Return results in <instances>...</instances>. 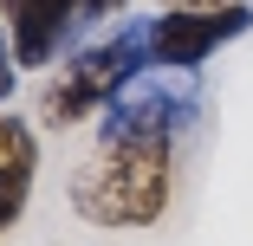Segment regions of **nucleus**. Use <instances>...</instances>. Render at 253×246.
Here are the masks:
<instances>
[{"label":"nucleus","mask_w":253,"mask_h":246,"mask_svg":"<svg viewBox=\"0 0 253 246\" xmlns=\"http://www.w3.org/2000/svg\"><path fill=\"white\" fill-rule=\"evenodd\" d=\"M143 65H149V20H130V26H117V39L78 52V59L65 65V78L45 84V97H39V123L72 130V123H84V117H97V110H104Z\"/></svg>","instance_id":"3"},{"label":"nucleus","mask_w":253,"mask_h":246,"mask_svg":"<svg viewBox=\"0 0 253 246\" xmlns=\"http://www.w3.org/2000/svg\"><path fill=\"white\" fill-rule=\"evenodd\" d=\"M130 0H84V20H111V13H124Z\"/></svg>","instance_id":"8"},{"label":"nucleus","mask_w":253,"mask_h":246,"mask_svg":"<svg viewBox=\"0 0 253 246\" xmlns=\"http://www.w3.org/2000/svg\"><path fill=\"white\" fill-rule=\"evenodd\" d=\"M175 194V149H149V142H97V156L72 175V208L91 227H149L169 214Z\"/></svg>","instance_id":"1"},{"label":"nucleus","mask_w":253,"mask_h":246,"mask_svg":"<svg viewBox=\"0 0 253 246\" xmlns=\"http://www.w3.org/2000/svg\"><path fill=\"white\" fill-rule=\"evenodd\" d=\"M78 20H84V0H0V26H7V45H13L20 71L52 65Z\"/></svg>","instance_id":"5"},{"label":"nucleus","mask_w":253,"mask_h":246,"mask_svg":"<svg viewBox=\"0 0 253 246\" xmlns=\"http://www.w3.org/2000/svg\"><path fill=\"white\" fill-rule=\"evenodd\" d=\"M33 188H39V136L20 117H0V233L20 227Z\"/></svg>","instance_id":"6"},{"label":"nucleus","mask_w":253,"mask_h":246,"mask_svg":"<svg viewBox=\"0 0 253 246\" xmlns=\"http://www.w3.org/2000/svg\"><path fill=\"white\" fill-rule=\"evenodd\" d=\"M163 7H227V0H163Z\"/></svg>","instance_id":"9"},{"label":"nucleus","mask_w":253,"mask_h":246,"mask_svg":"<svg viewBox=\"0 0 253 246\" xmlns=\"http://www.w3.org/2000/svg\"><path fill=\"white\" fill-rule=\"evenodd\" d=\"M201 91L195 71H169V65H143L104 110H97V142H149V149H175V142L201 123Z\"/></svg>","instance_id":"2"},{"label":"nucleus","mask_w":253,"mask_h":246,"mask_svg":"<svg viewBox=\"0 0 253 246\" xmlns=\"http://www.w3.org/2000/svg\"><path fill=\"white\" fill-rule=\"evenodd\" d=\"M20 59H13V45H7V26H0V104L13 97V84H20V71H13Z\"/></svg>","instance_id":"7"},{"label":"nucleus","mask_w":253,"mask_h":246,"mask_svg":"<svg viewBox=\"0 0 253 246\" xmlns=\"http://www.w3.org/2000/svg\"><path fill=\"white\" fill-rule=\"evenodd\" d=\"M253 33V7L247 0H227V7H163L149 20V65L169 71H195L208 65L221 45Z\"/></svg>","instance_id":"4"}]
</instances>
